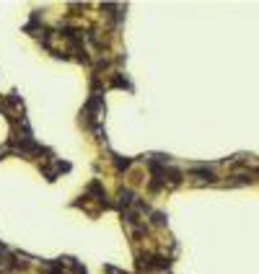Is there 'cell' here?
Here are the masks:
<instances>
[{
    "instance_id": "cell-1",
    "label": "cell",
    "mask_w": 259,
    "mask_h": 274,
    "mask_svg": "<svg viewBox=\"0 0 259 274\" xmlns=\"http://www.w3.org/2000/svg\"><path fill=\"white\" fill-rule=\"evenodd\" d=\"M73 166L68 163V161H60V158H55V155H52V158H50V163H45V166H39V171H41V176H45L50 184L52 181H57L62 173H68Z\"/></svg>"
},
{
    "instance_id": "cell-2",
    "label": "cell",
    "mask_w": 259,
    "mask_h": 274,
    "mask_svg": "<svg viewBox=\"0 0 259 274\" xmlns=\"http://www.w3.org/2000/svg\"><path fill=\"white\" fill-rule=\"evenodd\" d=\"M109 88H124V91H133V83H130L122 72H114V75L109 78Z\"/></svg>"
},
{
    "instance_id": "cell-3",
    "label": "cell",
    "mask_w": 259,
    "mask_h": 274,
    "mask_svg": "<svg viewBox=\"0 0 259 274\" xmlns=\"http://www.w3.org/2000/svg\"><path fill=\"white\" fill-rule=\"evenodd\" d=\"M133 166V158H122V155H114V168L117 171H127Z\"/></svg>"
}]
</instances>
